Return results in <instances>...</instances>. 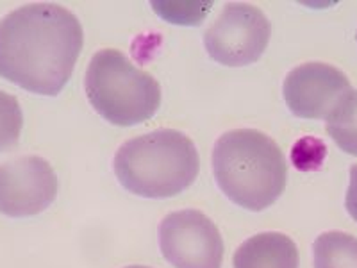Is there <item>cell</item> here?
Masks as SVG:
<instances>
[{"instance_id": "4fadbf2b", "label": "cell", "mask_w": 357, "mask_h": 268, "mask_svg": "<svg viewBox=\"0 0 357 268\" xmlns=\"http://www.w3.org/2000/svg\"><path fill=\"white\" fill-rule=\"evenodd\" d=\"M345 207L349 215L357 223V165H352V168H350V184L349 190H347Z\"/></svg>"}, {"instance_id": "5b68a950", "label": "cell", "mask_w": 357, "mask_h": 268, "mask_svg": "<svg viewBox=\"0 0 357 268\" xmlns=\"http://www.w3.org/2000/svg\"><path fill=\"white\" fill-rule=\"evenodd\" d=\"M272 36V24L259 8L231 2L204 34L207 54L225 66L256 63Z\"/></svg>"}, {"instance_id": "9c48e42d", "label": "cell", "mask_w": 357, "mask_h": 268, "mask_svg": "<svg viewBox=\"0 0 357 268\" xmlns=\"http://www.w3.org/2000/svg\"><path fill=\"white\" fill-rule=\"evenodd\" d=\"M234 268H298V247L282 232H259L238 247Z\"/></svg>"}, {"instance_id": "9a60e30c", "label": "cell", "mask_w": 357, "mask_h": 268, "mask_svg": "<svg viewBox=\"0 0 357 268\" xmlns=\"http://www.w3.org/2000/svg\"><path fill=\"white\" fill-rule=\"evenodd\" d=\"M356 40H357V33H356Z\"/></svg>"}, {"instance_id": "5bb4252c", "label": "cell", "mask_w": 357, "mask_h": 268, "mask_svg": "<svg viewBox=\"0 0 357 268\" xmlns=\"http://www.w3.org/2000/svg\"><path fill=\"white\" fill-rule=\"evenodd\" d=\"M126 268H152V267H143V265H130V267H126Z\"/></svg>"}, {"instance_id": "8fae6325", "label": "cell", "mask_w": 357, "mask_h": 268, "mask_svg": "<svg viewBox=\"0 0 357 268\" xmlns=\"http://www.w3.org/2000/svg\"><path fill=\"white\" fill-rule=\"evenodd\" d=\"M327 134L341 151L357 156V89H352L327 118Z\"/></svg>"}, {"instance_id": "52a82bcc", "label": "cell", "mask_w": 357, "mask_h": 268, "mask_svg": "<svg viewBox=\"0 0 357 268\" xmlns=\"http://www.w3.org/2000/svg\"><path fill=\"white\" fill-rule=\"evenodd\" d=\"M57 195V175L40 156H22L0 165V213L13 218L45 211Z\"/></svg>"}, {"instance_id": "30bf717a", "label": "cell", "mask_w": 357, "mask_h": 268, "mask_svg": "<svg viewBox=\"0 0 357 268\" xmlns=\"http://www.w3.org/2000/svg\"><path fill=\"white\" fill-rule=\"evenodd\" d=\"M314 268H357V238L343 231H327L312 244Z\"/></svg>"}, {"instance_id": "7a4b0ae2", "label": "cell", "mask_w": 357, "mask_h": 268, "mask_svg": "<svg viewBox=\"0 0 357 268\" xmlns=\"http://www.w3.org/2000/svg\"><path fill=\"white\" fill-rule=\"evenodd\" d=\"M213 172L225 197L248 211L272 206L282 195L288 179L279 145L256 129L223 133L213 149Z\"/></svg>"}, {"instance_id": "ba28073f", "label": "cell", "mask_w": 357, "mask_h": 268, "mask_svg": "<svg viewBox=\"0 0 357 268\" xmlns=\"http://www.w3.org/2000/svg\"><path fill=\"white\" fill-rule=\"evenodd\" d=\"M350 91L352 84L345 73L329 63L318 61L295 66L282 84L289 111L311 120H327Z\"/></svg>"}, {"instance_id": "8992f818", "label": "cell", "mask_w": 357, "mask_h": 268, "mask_svg": "<svg viewBox=\"0 0 357 268\" xmlns=\"http://www.w3.org/2000/svg\"><path fill=\"white\" fill-rule=\"evenodd\" d=\"M162 256L175 268H222L218 228L199 209H181L162 218L158 231Z\"/></svg>"}, {"instance_id": "3957f363", "label": "cell", "mask_w": 357, "mask_h": 268, "mask_svg": "<svg viewBox=\"0 0 357 268\" xmlns=\"http://www.w3.org/2000/svg\"><path fill=\"white\" fill-rule=\"evenodd\" d=\"M114 174L127 191L143 199H168L195 183L200 158L195 143L175 129L127 140L114 154Z\"/></svg>"}, {"instance_id": "6da1fadb", "label": "cell", "mask_w": 357, "mask_h": 268, "mask_svg": "<svg viewBox=\"0 0 357 268\" xmlns=\"http://www.w3.org/2000/svg\"><path fill=\"white\" fill-rule=\"evenodd\" d=\"M84 43L79 18L59 4H27L0 20V77L31 94H61Z\"/></svg>"}, {"instance_id": "277c9868", "label": "cell", "mask_w": 357, "mask_h": 268, "mask_svg": "<svg viewBox=\"0 0 357 268\" xmlns=\"http://www.w3.org/2000/svg\"><path fill=\"white\" fill-rule=\"evenodd\" d=\"M93 110L114 126H136L155 114L161 86L116 49H102L91 57L84 77Z\"/></svg>"}, {"instance_id": "7c38bea8", "label": "cell", "mask_w": 357, "mask_h": 268, "mask_svg": "<svg viewBox=\"0 0 357 268\" xmlns=\"http://www.w3.org/2000/svg\"><path fill=\"white\" fill-rule=\"evenodd\" d=\"M24 113L18 98L0 89V152L9 151L20 140Z\"/></svg>"}]
</instances>
